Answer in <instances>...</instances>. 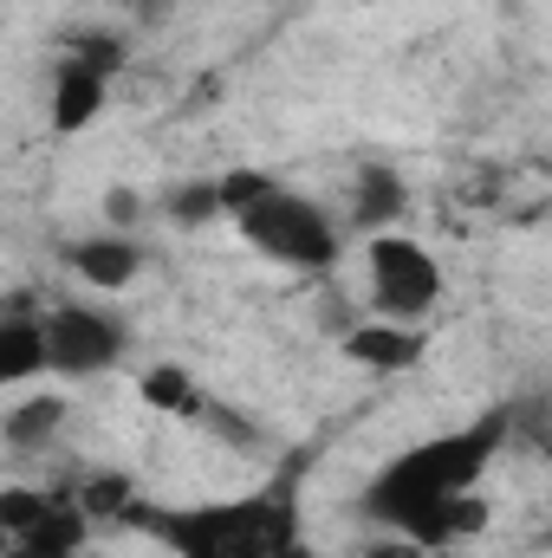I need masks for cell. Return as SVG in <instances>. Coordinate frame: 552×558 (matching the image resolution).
Here are the masks:
<instances>
[{
    "instance_id": "21",
    "label": "cell",
    "mask_w": 552,
    "mask_h": 558,
    "mask_svg": "<svg viewBox=\"0 0 552 558\" xmlns=\"http://www.w3.org/2000/svg\"><path fill=\"white\" fill-rule=\"evenodd\" d=\"M547 539H552V526H547Z\"/></svg>"
},
{
    "instance_id": "8",
    "label": "cell",
    "mask_w": 552,
    "mask_h": 558,
    "mask_svg": "<svg viewBox=\"0 0 552 558\" xmlns=\"http://www.w3.org/2000/svg\"><path fill=\"white\" fill-rule=\"evenodd\" d=\"M338 351H345L351 364L377 371V377H404V371H416V364L429 357V331H422V325H397V318H358V325L338 338Z\"/></svg>"
},
{
    "instance_id": "1",
    "label": "cell",
    "mask_w": 552,
    "mask_h": 558,
    "mask_svg": "<svg viewBox=\"0 0 552 558\" xmlns=\"http://www.w3.org/2000/svg\"><path fill=\"white\" fill-rule=\"evenodd\" d=\"M124 526L156 539L169 558H312L299 468H286L267 487L235 494V500H195V507L137 500Z\"/></svg>"
},
{
    "instance_id": "7",
    "label": "cell",
    "mask_w": 552,
    "mask_h": 558,
    "mask_svg": "<svg viewBox=\"0 0 552 558\" xmlns=\"http://www.w3.org/2000/svg\"><path fill=\"white\" fill-rule=\"evenodd\" d=\"M65 274L85 279L92 292H124L131 279L143 274V241L137 234H118V228H92V234H79V241H65Z\"/></svg>"
},
{
    "instance_id": "15",
    "label": "cell",
    "mask_w": 552,
    "mask_h": 558,
    "mask_svg": "<svg viewBox=\"0 0 552 558\" xmlns=\"http://www.w3.org/2000/svg\"><path fill=\"white\" fill-rule=\"evenodd\" d=\"M137 397L149 403V410L182 416V422H195L202 410H208V390H202L182 364H149V371H143V384H137Z\"/></svg>"
},
{
    "instance_id": "4",
    "label": "cell",
    "mask_w": 552,
    "mask_h": 558,
    "mask_svg": "<svg viewBox=\"0 0 552 558\" xmlns=\"http://www.w3.org/2000/svg\"><path fill=\"white\" fill-rule=\"evenodd\" d=\"M364 274H371V305L377 318L422 325L442 305V260L416 234H371L364 241Z\"/></svg>"
},
{
    "instance_id": "19",
    "label": "cell",
    "mask_w": 552,
    "mask_h": 558,
    "mask_svg": "<svg viewBox=\"0 0 552 558\" xmlns=\"http://www.w3.org/2000/svg\"><path fill=\"white\" fill-rule=\"evenodd\" d=\"M364 558H435V553H429V546H416V539H404V533H391V539H371Z\"/></svg>"
},
{
    "instance_id": "2",
    "label": "cell",
    "mask_w": 552,
    "mask_h": 558,
    "mask_svg": "<svg viewBox=\"0 0 552 558\" xmlns=\"http://www.w3.org/2000/svg\"><path fill=\"white\" fill-rule=\"evenodd\" d=\"M507 428H514V410L494 403L488 416H475L468 428H448V435H429V441L404 448L397 461H384L371 474V487L358 494V513L371 526H384V533H404L416 513H429V507H442L455 494H475L488 481V468L501 461Z\"/></svg>"
},
{
    "instance_id": "6",
    "label": "cell",
    "mask_w": 552,
    "mask_h": 558,
    "mask_svg": "<svg viewBox=\"0 0 552 558\" xmlns=\"http://www.w3.org/2000/svg\"><path fill=\"white\" fill-rule=\"evenodd\" d=\"M105 105H111V78H105L92 59H79V52L59 46V59H52V92H46V118H52V131H59V137H79V131L98 124Z\"/></svg>"
},
{
    "instance_id": "14",
    "label": "cell",
    "mask_w": 552,
    "mask_h": 558,
    "mask_svg": "<svg viewBox=\"0 0 552 558\" xmlns=\"http://www.w3.org/2000/svg\"><path fill=\"white\" fill-rule=\"evenodd\" d=\"M156 215L169 228H208L228 215V195H221V175H182L156 195Z\"/></svg>"
},
{
    "instance_id": "20",
    "label": "cell",
    "mask_w": 552,
    "mask_h": 558,
    "mask_svg": "<svg viewBox=\"0 0 552 558\" xmlns=\"http://www.w3.org/2000/svg\"><path fill=\"white\" fill-rule=\"evenodd\" d=\"M124 7H131V20H137V26H163V20L176 13V0H124Z\"/></svg>"
},
{
    "instance_id": "12",
    "label": "cell",
    "mask_w": 552,
    "mask_h": 558,
    "mask_svg": "<svg viewBox=\"0 0 552 558\" xmlns=\"http://www.w3.org/2000/svg\"><path fill=\"white\" fill-rule=\"evenodd\" d=\"M488 520H494V507H488V500H481V487H475V494H455V500H442V507L416 513L410 526H404V539L429 546V553H448V546L481 539V533H488Z\"/></svg>"
},
{
    "instance_id": "18",
    "label": "cell",
    "mask_w": 552,
    "mask_h": 558,
    "mask_svg": "<svg viewBox=\"0 0 552 558\" xmlns=\"http://www.w3.org/2000/svg\"><path fill=\"white\" fill-rule=\"evenodd\" d=\"M143 215H149V202H143L137 189H111L105 195V228H118V234H131Z\"/></svg>"
},
{
    "instance_id": "13",
    "label": "cell",
    "mask_w": 552,
    "mask_h": 558,
    "mask_svg": "<svg viewBox=\"0 0 552 558\" xmlns=\"http://www.w3.org/2000/svg\"><path fill=\"white\" fill-rule=\"evenodd\" d=\"M65 416H72V403H65L59 390H33V397H20V403L7 410V422H0L7 454H13V461L46 454V448H52V435L65 428Z\"/></svg>"
},
{
    "instance_id": "11",
    "label": "cell",
    "mask_w": 552,
    "mask_h": 558,
    "mask_svg": "<svg viewBox=\"0 0 552 558\" xmlns=\"http://www.w3.org/2000/svg\"><path fill=\"white\" fill-rule=\"evenodd\" d=\"M52 377L46 371V312H33L26 299H7L0 312V384H33Z\"/></svg>"
},
{
    "instance_id": "16",
    "label": "cell",
    "mask_w": 552,
    "mask_h": 558,
    "mask_svg": "<svg viewBox=\"0 0 552 558\" xmlns=\"http://www.w3.org/2000/svg\"><path fill=\"white\" fill-rule=\"evenodd\" d=\"M137 500L143 494L124 468H98V474H85V487H79V507H85L92 520H111V526H124Z\"/></svg>"
},
{
    "instance_id": "5",
    "label": "cell",
    "mask_w": 552,
    "mask_h": 558,
    "mask_svg": "<svg viewBox=\"0 0 552 558\" xmlns=\"http://www.w3.org/2000/svg\"><path fill=\"white\" fill-rule=\"evenodd\" d=\"M131 351V325L105 305H85V299H65L46 312V371L79 384V377H105L118 371Z\"/></svg>"
},
{
    "instance_id": "9",
    "label": "cell",
    "mask_w": 552,
    "mask_h": 558,
    "mask_svg": "<svg viewBox=\"0 0 552 558\" xmlns=\"http://www.w3.org/2000/svg\"><path fill=\"white\" fill-rule=\"evenodd\" d=\"M92 513L79 507V494H59L26 533H13L7 546H0V558H79L85 553V539H92Z\"/></svg>"
},
{
    "instance_id": "3",
    "label": "cell",
    "mask_w": 552,
    "mask_h": 558,
    "mask_svg": "<svg viewBox=\"0 0 552 558\" xmlns=\"http://www.w3.org/2000/svg\"><path fill=\"white\" fill-rule=\"evenodd\" d=\"M235 221V234L261 254V260H274V267H292V274H332L338 267V254H345V221L325 208V202H312V195H299V189H261L248 208H235L228 215Z\"/></svg>"
},
{
    "instance_id": "17",
    "label": "cell",
    "mask_w": 552,
    "mask_h": 558,
    "mask_svg": "<svg viewBox=\"0 0 552 558\" xmlns=\"http://www.w3.org/2000/svg\"><path fill=\"white\" fill-rule=\"evenodd\" d=\"M52 500H59L52 487H7V494H0V539L26 533V526H33V520H39Z\"/></svg>"
},
{
    "instance_id": "10",
    "label": "cell",
    "mask_w": 552,
    "mask_h": 558,
    "mask_svg": "<svg viewBox=\"0 0 552 558\" xmlns=\"http://www.w3.org/2000/svg\"><path fill=\"white\" fill-rule=\"evenodd\" d=\"M404 208H410V189H404V175H397V169H384V162H364V169L351 175L345 228H358V234L371 241V234H391V228L404 221Z\"/></svg>"
}]
</instances>
